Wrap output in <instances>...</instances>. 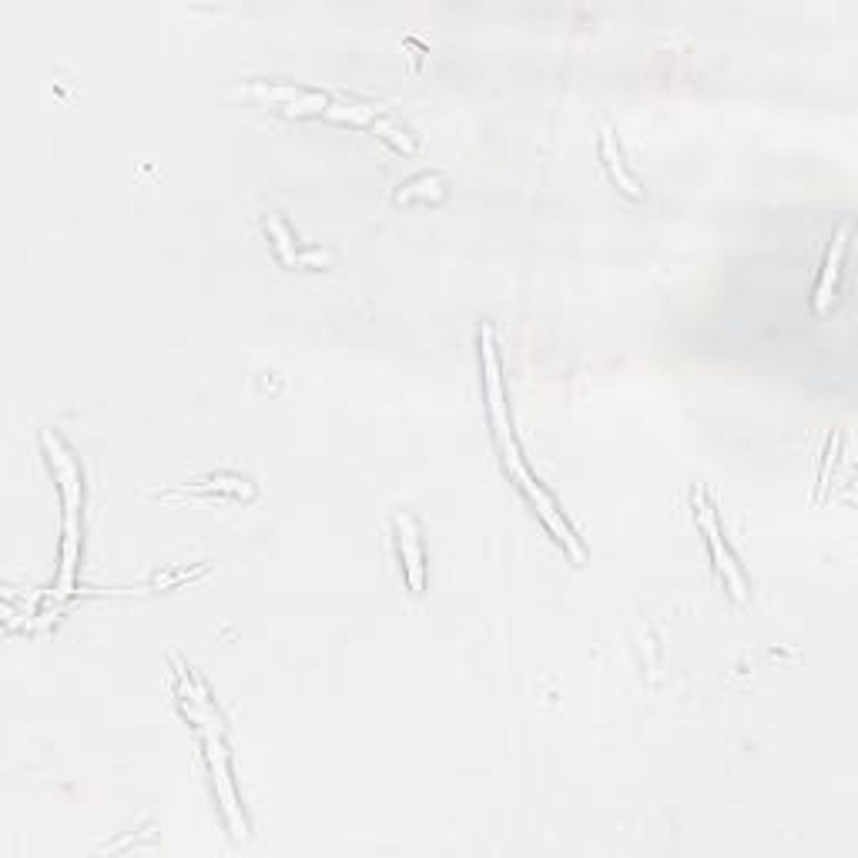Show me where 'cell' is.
I'll return each instance as SVG.
<instances>
[{"label":"cell","mask_w":858,"mask_h":858,"mask_svg":"<svg viewBox=\"0 0 858 858\" xmlns=\"http://www.w3.org/2000/svg\"><path fill=\"white\" fill-rule=\"evenodd\" d=\"M694 506H698V523H701V530L708 533V543H711V553H714V566L721 570L724 581L731 584L734 598H738V601H748V588H744L741 570L734 566V556H731V550H728V546H724V540H721L718 513H714V506L708 503V496H704L701 490L694 493Z\"/></svg>","instance_id":"3"},{"label":"cell","mask_w":858,"mask_h":858,"mask_svg":"<svg viewBox=\"0 0 858 858\" xmlns=\"http://www.w3.org/2000/svg\"><path fill=\"white\" fill-rule=\"evenodd\" d=\"M41 443L48 450V460L55 466V476L61 480V493H65V560H61V594H71L75 584V566H78V506H81V473L71 460V453L65 450V443L45 430Z\"/></svg>","instance_id":"1"},{"label":"cell","mask_w":858,"mask_h":858,"mask_svg":"<svg viewBox=\"0 0 858 858\" xmlns=\"http://www.w3.org/2000/svg\"><path fill=\"white\" fill-rule=\"evenodd\" d=\"M845 238H848V225H841V231L835 235V241L828 248L825 272H821V282H818V296H815V309H825L835 299V282L841 275V258H845Z\"/></svg>","instance_id":"7"},{"label":"cell","mask_w":858,"mask_h":858,"mask_svg":"<svg viewBox=\"0 0 858 858\" xmlns=\"http://www.w3.org/2000/svg\"><path fill=\"white\" fill-rule=\"evenodd\" d=\"M369 128H373L376 135H383V138H386L389 145H396L400 151H413V148H416V145H413V138H410L406 131H400V128H396L393 121H386L383 115H379V118H376V121H373Z\"/></svg>","instance_id":"10"},{"label":"cell","mask_w":858,"mask_h":858,"mask_svg":"<svg viewBox=\"0 0 858 858\" xmlns=\"http://www.w3.org/2000/svg\"><path fill=\"white\" fill-rule=\"evenodd\" d=\"M195 714V711H191ZM201 721V734H205V748H208V765H211V775L218 781V795H221V805H225V815L231 821V828H245L241 818H238V805H235V791H231V781H228V758H225V748H221V734H218V721L211 724L208 711L205 714H195Z\"/></svg>","instance_id":"4"},{"label":"cell","mask_w":858,"mask_h":858,"mask_svg":"<svg viewBox=\"0 0 858 858\" xmlns=\"http://www.w3.org/2000/svg\"><path fill=\"white\" fill-rule=\"evenodd\" d=\"M265 228L275 235V255H278V262L282 265H303V262H326V255H316V252H296V241H293V235L285 231V225L278 221V218H265Z\"/></svg>","instance_id":"9"},{"label":"cell","mask_w":858,"mask_h":858,"mask_svg":"<svg viewBox=\"0 0 858 858\" xmlns=\"http://www.w3.org/2000/svg\"><path fill=\"white\" fill-rule=\"evenodd\" d=\"M480 346H483V366H486V400H490V420L496 430L500 446L513 440L510 433V420H506V406H503V383H500V363H496V346H493V329L483 326L480 333Z\"/></svg>","instance_id":"5"},{"label":"cell","mask_w":858,"mask_h":858,"mask_svg":"<svg viewBox=\"0 0 858 858\" xmlns=\"http://www.w3.org/2000/svg\"><path fill=\"white\" fill-rule=\"evenodd\" d=\"M396 530H400V553L406 563V578L413 594L423 591V546H420V530L410 513H396Z\"/></svg>","instance_id":"6"},{"label":"cell","mask_w":858,"mask_h":858,"mask_svg":"<svg viewBox=\"0 0 858 858\" xmlns=\"http://www.w3.org/2000/svg\"><path fill=\"white\" fill-rule=\"evenodd\" d=\"M601 158L608 161V171H611V178L628 191V195H641V185H638V178L624 168V158H621V148H618V141H614V135L604 128L601 131Z\"/></svg>","instance_id":"8"},{"label":"cell","mask_w":858,"mask_h":858,"mask_svg":"<svg viewBox=\"0 0 858 858\" xmlns=\"http://www.w3.org/2000/svg\"><path fill=\"white\" fill-rule=\"evenodd\" d=\"M503 453H506V466H510V473L520 480V486L526 490V496H530V503L536 506V513L543 516V523L553 530V536L570 550V553H574V560H584V546L578 543V536H574V530H570L566 526V520L556 513V506H553V500H550V493L533 480V473L523 466V460H520V453H516V443L510 440V443H503Z\"/></svg>","instance_id":"2"}]
</instances>
